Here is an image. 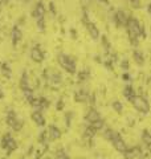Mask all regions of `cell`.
<instances>
[{"mask_svg":"<svg viewBox=\"0 0 151 159\" xmlns=\"http://www.w3.org/2000/svg\"><path fill=\"white\" fill-rule=\"evenodd\" d=\"M98 119H101V114L95 110L94 107L90 109V110L86 113V116H85V121L89 122V123H93L95 121H98Z\"/></svg>","mask_w":151,"mask_h":159,"instance_id":"cell-13","label":"cell"},{"mask_svg":"<svg viewBox=\"0 0 151 159\" xmlns=\"http://www.w3.org/2000/svg\"><path fill=\"white\" fill-rule=\"evenodd\" d=\"M49 9L52 11L53 15H56V9H54V4H53V3H50V4H49Z\"/></svg>","mask_w":151,"mask_h":159,"instance_id":"cell-35","label":"cell"},{"mask_svg":"<svg viewBox=\"0 0 151 159\" xmlns=\"http://www.w3.org/2000/svg\"><path fill=\"white\" fill-rule=\"evenodd\" d=\"M0 68H2V73H3L4 77H6V78H11L12 70H11V66H9L7 62H2V64H0Z\"/></svg>","mask_w":151,"mask_h":159,"instance_id":"cell-19","label":"cell"},{"mask_svg":"<svg viewBox=\"0 0 151 159\" xmlns=\"http://www.w3.org/2000/svg\"><path fill=\"white\" fill-rule=\"evenodd\" d=\"M24 127V121L23 119H20V118H17V121L15 122V125H13V127H12V130L13 131H16V133H19V131H21V129Z\"/></svg>","mask_w":151,"mask_h":159,"instance_id":"cell-24","label":"cell"},{"mask_svg":"<svg viewBox=\"0 0 151 159\" xmlns=\"http://www.w3.org/2000/svg\"><path fill=\"white\" fill-rule=\"evenodd\" d=\"M20 88H21V90H27L31 86H29V81H28V74L27 72H23L21 74V78H20Z\"/></svg>","mask_w":151,"mask_h":159,"instance_id":"cell-18","label":"cell"},{"mask_svg":"<svg viewBox=\"0 0 151 159\" xmlns=\"http://www.w3.org/2000/svg\"><path fill=\"white\" fill-rule=\"evenodd\" d=\"M110 142L113 143V146H114L115 150L119 151V152H125L126 150H127V146H126V143H125L123 139L121 138L118 131H114L113 138H112V141H110Z\"/></svg>","mask_w":151,"mask_h":159,"instance_id":"cell-5","label":"cell"},{"mask_svg":"<svg viewBox=\"0 0 151 159\" xmlns=\"http://www.w3.org/2000/svg\"><path fill=\"white\" fill-rule=\"evenodd\" d=\"M47 159H49V158H47Z\"/></svg>","mask_w":151,"mask_h":159,"instance_id":"cell-44","label":"cell"},{"mask_svg":"<svg viewBox=\"0 0 151 159\" xmlns=\"http://www.w3.org/2000/svg\"><path fill=\"white\" fill-rule=\"evenodd\" d=\"M45 12H47V8H45L44 3L43 2H39L36 4V7H34L33 12H32V16L36 19V20H40V19H44L45 16Z\"/></svg>","mask_w":151,"mask_h":159,"instance_id":"cell-7","label":"cell"},{"mask_svg":"<svg viewBox=\"0 0 151 159\" xmlns=\"http://www.w3.org/2000/svg\"><path fill=\"white\" fill-rule=\"evenodd\" d=\"M121 66H122L123 70H127V69H129V61H127V60H123V61L121 62Z\"/></svg>","mask_w":151,"mask_h":159,"instance_id":"cell-32","label":"cell"},{"mask_svg":"<svg viewBox=\"0 0 151 159\" xmlns=\"http://www.w3.org/2000/svg\"><path fill=\"white\" fill-rule=\"evenodd\" d=\"M84 24L86 25V29H88L89 34L92 36V39H93V40H97V39L99 37V31H98V28L95 27V24H94V23H92L90 20H88V21H85Z\"/></svg>","mask_w":151,"mask_h":159,"instance_id":"cell-10","label":"cell"},{"mask_svg":"<svg viewBox=\"0 0 151 159\" xmlns=\"http://www.w3.org/2000/svg\"><path fill=\"white\" fill-rule=\"evenodd\" d=\"M0 3H2V4H8L9 0H0Z\"/></svg>","mask_w":151,"mask_h":159,"instance_id":"cell-38","label":"cell"},{"mask_svg":"<svg viewBox=\"0 0 151 159\" xmlns=\"http://www.w3.org/2000/svg\"><path fill=\"white\" fill-rule=\"evenodd\" d=\"M72 116H73L72 113H68L66 117H65V118H66V126H68V127L70 126V118H72Z\"/></svg>","mask_w":151,"mask_h":159,"instance_id":"cell-34","label":"cell"},{"mask_svg":"<svg viewBox=\"0 0 151 159\" xmlns=\"http://www.w3.org/2000/svg\"><path fill=\"white\" fill-rule=\"evenodd\" d=\"M130 3H131V6L134 8H139L140 7V0H129Z\"/></svg>","mask_w":151,"mask_h":159,"instance_id":"cell-31","label":"cell"},{"mask_svg":"<svg viewBox=\"0 0 151 159\" xmlns=\"http://www.w3.org/2000/svg\"><path fill=\"white\" fill-rule=\"evenodd\" d=\"M113 109H114V111H117V113H122V110H123V105H122V102L121 101H117V99H115V101L113 102Z\"/></svg>","mask_w":151,"mask_h":159,"instance_id":"cell-25","label":"cell"},{"mask_svg":"<svg viewBox=\"0 0 151 159\" xmlns=\"http://www.w3.org/2000/svg\"><path fill=\"white\" fill-rule=\"evenodd\" d=\"M131 103L135 107V110H138V111L143 113V114H147L150 111V103H149L147 99H146L144 97H142V96H135L134 99L131 101Z\"/></svg>","mask_w":151,"mask_h":159,"instance_id":"cell-4","label":"cell"},{"mask_svg":"<svg viewBox=\"0 0 151 159\" xmlns=\"http://www.w3.org/2000/svg\"><path fill=\"white\" fill-rule=\"evenodd\" d=\"M90 126H92L95 131H98V130H101V129H103L105 122H103V119H98V121H95V122H93V123H90Z\"/></svg>","mask_w":151,"mask_h":159,"instance_id":"cell-23","label":"cell"},{"mask_svg":"<svg viewBox=\"0 0 151 159\" xmlns=\"http://www.w3.org/2000/svg\"><path fill=\"white\" fill-rule=\"evenodd\" d=\"M123 96H125L126 99H129L130 102H131L133 99H134V97H135V90L133 89L131 85H127V86L123 89Z\"/></svg>","mask_w":151,"mask_h":159,"instance_id":"cell-17","label":"cell"},{"mask_svg":"<svg viewBox=\"0 0 151 159\" xmlns=\"http://www.w3.org/2000/svg\"><path fill=\"white\" fill-rule=\"evenodd\" d=\"M47 80L48 81L52 84V85H54V86H57V85H60V84L62 82V76L60 73H57V72H53L50 76H48L47 77Z\"/></svg>","mask_w":151,"mask_h":159,"instance_id":"cell-16","label":"cell"},{"mask_svg":"<svg viewBox=\"0 0 151 159\" xmlns=\"http://www.w3.org/2000/svg\"><path fill=\"white\" fill-rule=\"evenodd\" d=\"M140 25H142V24H139V21L135 17L129 16L127 24H126V29H127L129 39H130V43H131L133 47L138 45V39L140 36Z\"/></svg>","mask_w":151,"mask_h":159,"instance_id":"cell-1","label":"cell"},{"mask_svg":"<svg viewBox=\"0 0 151 159\" xmlns=\"http://www.w3.org/2000/svg\"><path fill=\"white\" fill-rule=\"evenodd\" d=\"M0 143H2V147L7 151L8 155H11V152L15 151L17 148V142L12 138V135L9 133L4 134L3 138H2V142H0Z\"/></svg>","mask_w":151,"mask_h":159,"instance_id":"cell-3","label":"cell"},{"mask_svg":"<svg viewBox=\"0 0 151 159\" xmlns=\"http://www.w3.org/2000/svg\"><path fill=\"white\" fill-rule=\"evenodd\" d=\"M39 99H40V106H41V110H44V109H48L50 106V102L45 97H40Z\"/></svg>","mask_w":151,"mask_h":159,"instance_id":"cell-28","label":"cell"},{"mask_svg":"<svg viewBox=\"0 0 151 159\" xmlns=\"http://www.w3.org/2000/svg\"><path fill=\"white\" fill-rule=\"evenodd\" d=\"M122 78H123V81H130V76L127 73H125L123 76H122Z\"/></svg>","mask_w":151,"mask_h":159,"instance_id":"cell-36","label":"cell"},{"mask_svg":"<svg viewBox=\"0 0 151 159\" xmlns=\"http://www.w3.org/2000/svg\"><path fill=\"white\" fill-rule=\"evenodd\" d=\"M95 133L97 131H95L92 126H88L86 129H85V131H84V138L85 139H92L95 135Z\"/></svg>","mask_w":151,"mask_h":159,"instance_id":"cell-21","label":"cell"},{"mask_svg":"<svg viewBox=\"0 0 151 159\" xmlns=\"http://www.w3.org/2000/svg\"><path fill=\"white\" fill-rule=\"evenodd\" d=\"M31 58L33 60L34 62H37V64L43 62L44 61V53H43V51L39 47H33L32 51H31Z\"/></svg>","mask_w":151,"mask_h":159,"instance_id":"cell-12","label":"cell"},{"mask_svg":"<svg viewBox=\"0 0 151 159\" xmlns=\"http://www.w3.org/2000/svg\"><path fill=\"white\" fill-rule=\"evenodd\" d=\"M89 76H90V72L88 70V69H85V70L78 73V81H85V80L89 78Z\"/></svg>","mask_w":151,"mask_h":159,"instance_id":"cell-27","label":"cell"},{"mask_svg":"<svg viewBox=\"0 0 151 159\" xmlns=\"http://www.w3.org/2000/svg\"><path fill=\"white\" fill-rule=\"evenodd\" d=\"M133 57H134L135 62H137L138 65H143V64H144V57H143V53H142V52L134 51V52H133Z\"/></svg>","mask_w":151,"mask_h":159,"instance_id":"cell-20","label":"cell"},{"mask_svg":"<svg viewBox=\"0 0 151 159\" xmlns=\"http://www.w3.org/2000/svg\"><path fill=\"white\" fill-rule=\"evenodd\" d=\"M142 141L146 145V147L151 145V134L147 130H143V133H142Z\"/></svg>","mask_w":151,"mask_h":159,"instance_id":"cell-22","label":"cell"},{"mask_svg":"<svg viewBox=\"0 0 151 159\" xmlns=\"http://www.w3.org/2000/svg\"><path fill=\"white\" fill-rule=\"evenodd\" d=\"M113 134H114V130H112V129H106V130L103 131V138L108 139V141H112Z\"/></svg>","mask_w":151,"mask_h":159,"instance_id":"cell-29","label":"cell"},{"mask_svg":"<svg viewBox=\"0 0 151 159\" xmlns=\"http://www.w3.org/2000/svg\"><path fill=\"white\" fill-rule=\"evenodd\" d=\"M127 20H129V16L126 15L125 11H117L114 15V21L117 24L118 27H126L127 24Z\"/></svg>","mask_w":151,"mask_h":159,"instance_id":"cell-6","label":"cell"},{"mask_svg":"<svg viewBox=\"0 0 151 159\" xmlns=\"http://www.w3.org/2000/svg\"><path fill=\"white\" fill-rule=\"evenodd\" d=\"M57 61H58L60 65H61V68L65 69L68 73L74 74L76 72H77L76 70V61H74L73 57H70L65 53H60L57 56Z\"/></svg>","mask_w":151,"mask_h":159,"instance_id":"cell-2","label":"cell"},{"mask_svg":"<svg viewBox=\"0 0 151 159\" xmlns=\"http://www.w3.org/2000/svg\"><path fill=\"white\" fill-rule=\"evenodd\" d=\"M147 12H149V13L151 15V3L149 4V6H147Z\"/></svg>","mask_w":151,"mask_h":159,"instance_id":"cell-37","label":"cell"},{"mask_svg":"<svg viewBox=\"0 0 151 159\" xmlns=\"http://www.w3.org/2000/svg\"><path fill=\"white\" fill-rule=\"evenodd\" d=\"M89 97H90V94H89V92L86 90V89H80V90H77L74 94L76 102H85V101L89 99Z\"/></svg>","mask_w":151,"mask_h":159,"instance_id":"cell-14","label":"cell"},{"mask_svg":"<svg viewBox=\"0 0 151 159\" xmlns=\"http://www.w3.org/2000/svg\"><path fill=\"white\" fill-rule=\"evenodd\" d=\"M97 2H99V3H105V4H108V3H109V0H97Z\"/></svg>","mask_w":151,"mask_h":159,"instance_id":"cell-39","label":"cell"},{"mask_svg":"<svg viewBox=\"0 0 151 159\" xmlns=\"http://www.w3.org/2000/svg\"><path fill=\"white\" fill-rule=\"evenodd\" d=\"M21 159H24V158H21Z\"/></svg>","mask_w":151,"mask_h":159,"instance_id":"cell-43","label":"cell"},{"mask_svg":"<svg viewBox=\"0 0 151 159\" xmlns=\"http://www.w3.org/2000/svg\"><path fill=\"white\" fill-rule=\"evenodd\" d=\"M31 118H32V121L36 123L37 126H40V127L45 126V118H44V116H43L41 111H33L32 116H31Z\"/></svg>","mask_w":151,"mask_h":159,"instance_id":"cell-15","label":"cell"},{"mask_svg":"<svg viewBox=\"0 0 151 159\" xmlns=\"http://www.w3.org/2000/svg\"><path fill=\"white\" fill-rule=\"evenodd\" d=\"M48 139L49 141H57V139L61 138V130H60L58 127H56L54 125H50L48 127Z\"/></svg>","mask_w":151,"mask_h":159,"instance_id":"cell-9","label":"cell"},{"mask_svg":"<svg viewBox=\"0 0 151 159\" xmlns=\"http://www.w3.org/2000/svg\"><path fill=\"white\" fill-rule=\"evenodd\" d=\"M37 21V28L40 32H44L45 31V20L44 19H40V20H36Z\"/></svg>","mask_w":151,"mask_h":159,"instance_id":"cell-30","label":"cell"},{"mask_svg":"<svg viewBox=\"0 0 151 159\" xmlns=\"http://www.w3.org/2000/svg\"><path fill=\"white\" fill-rule=\"evenodd\" d=\"M56 109H57L58 111H60V110H62V109H64V101H62V99H60V101L57 102V105H56Z\"/></svg>","mask_w":151,"mask_h":159,"instance_id":"cell-33","label":"cell"},{"mask_svg":"<svg viewBox=\"0 0 151 159\" xmlns=\"http://www.w3.org/2000/svg\"><path fill=\"white\" fill-rule=\"evenodd\" d=\"M0 98H3V92H2V89H0Z\"/></svg>","mask_w":151,"mask_h":159,"instance_id":"cell-41","label":"cell"},{"mask_svg":"<svg viewBox=\"0 0 151 159\" xmlns=\"http://www.w3.org/2000/svg\"><path fill=\"white\" fill-rule=\"evenodd\" d=\"M24 2H29V0H24Z\"/></svg>","mask_w":151,"mask_h":159,"instance_id":"cell-42","label":"cell"},{"mask_svg":"<svg viewBox=\"0 0 151 159\" xmlns=\"http://www.w3.org/2000/svg\"><path fill=\"white\" fill-rule=\"evenodd\" d=\"M123 157H125V159H138L142 157V151H140V148L138 146L131 147V148H127V150L123 152Z\"/></svg>","mask_w":151,"mask_h":159,"instance_id":"cell-8","label":"cell"},{"mask_svg":"<svg viewBox=\"0 0 151 159\" xmlns=\"http://www.w3.org/2000/svg\"><path fill=\"white\" fill-rule=\"evenodd\" d=\"M11 37H12V45L13 47H16L17 44L21 41V39H23V32H21V29H20L17 25H15L12 28V34H11Z\"/></svg>","mask_w":151,"mask_h":159,"instance_id":"cell-11","label":"cell"},{"mask_svg":"<svg viewBox=\"0 0 151 159\" xmlns=\"http://www.w3.org/2000/svg\"><path fill=\"white\" fill-rule=\"evenodd\" d=\"M147 150H149V152L151 154V145H150V146H147Z\"/></svg>","mask_w":151,"mask_h":159,"instance_id":"cell-40","label":"cell"},{"mask_svg":"<svg viewBox=\"0 0 151 159\" xmlns=\"http://www.w3.org/2000/svg\"><path fill=\"white\" fill-rule=\"evenodd\" d=\"M56 159H70V158H69L68 154L65 152V150L60 148V150L56 151Z\"/></svg>","mask_w":151,"mask_h":159,"instance_id":"cell-26","label":"cell"}]
</instances>
